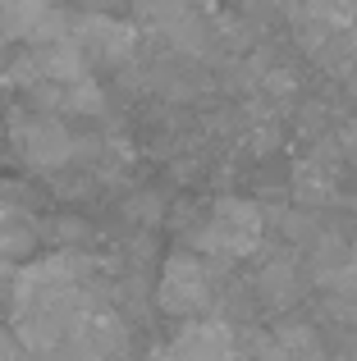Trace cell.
<instances>
[{
	"instance_id": "obj_8",
	"label": "cell",
	"mask_w": 357,
	"mask_h": 361,
	"mask_svg": "<svg viewBox=\"0 0 357 361\" xmlns=\"http://www.w3.org/2000/svg\"><path fill=\"white\" fill-rule=\"evenodd\" d=\"M28 252H37V229L9 202H0V256L18 261V256H28Z\"/></svg>"
},
{
	"instance_id": "obj_10",
	"label": "cell",
	"mask_w": 357,
	"mask_h": 361,
	"mask_svg": "<svg viewBox=\"0 0 357 361\" xmlns=\"http://www.w3.org/2000/svg\"><path fill=\"white\" fill-rule=\"evenodd\" d=\"M138 18H143L147 27H156V32H165V27H174L183 14H193L197 0H133Z\"/></svg>"
},
{
	"instance_id": "obj_1",
	"label": "cell",
	"mask_w": 357,
	"mask_h": 361,
	"mask_svg": "<svg viewBox=\"0 0 357 361\" xmlns=\"http://www.w3.org/2000/svg\"><path fill=\"white\" fill-rule=\"evenodd\" d=\"M97 265L83 252H55L42 261H28L14 270L9 283V329L32 357H55L69 338L73 320L83 316L87 302H97L92 283Z\"/></svg>"
},
{
	"instance_id": "obj_9",
	"label": "cell",
	"mask_w": 357,
	"mask_h": 361,
	"mask_svg": "<svg viewBox=\"0 0 357 361\" xmlns=\"http://www.w3.org/2000/svg\"><path fill=\"white\" fill-rule=\"evenodd\" d=\"M60 0H5V23H0V37L5 42H28V32L37 27V18L51 14Z\"/></svg>"
},
{
	"instance_id": "obj_3",
	"label": "cell",
	"mask_w": 357,
	"mask_h": 361,
	"mask_svg": "<svg viewBox=\"0 0 357 361\" xmlns=\"http://www.w3.org/2000/svg\"><path fill=\"white\" fill-rule=\"evenodd\" d=\"M215 298V279H211V265H206L202 252L183 247V252H170L161 265V279H156V307L165 316L178 320H193L211 307Z\"/></svg>"
},
{
	"instance_id": "obj_5",
	"label": "cell",
	"mask_w": 357,
	"mask_h": 361,
	"mask_svg": "<svg viewBox=\"0 0 357 361\" xmlns=\"http://www.w3.org/2000/svg\"><path fill=\"white\" fill-rule=\"evenodd\" d=\"M234 329L224 320L193 316L152 361H234Z\"/></svg>"
},
{
	"instance_id": "obj_4",
	"label": "cell",
	"mask_w": 357,
	"mask_h": 361,
	"mask_svg": "<svg viewBox=\"0 0 357 361\" xmlns=\"http://www.w3.org/2000/svg\"><path fill=\"white\" fill-rule=\"evenodd\" d=\"M9 142H14L18 160L37 174H55L69 160H78V137L69 133V123L51 110H28L9 123Z\"/></svg>"
},
{
	"instance_id": "obj_12",
	"label": "cell",
	"mask_w": 357,
	"mask_h": 361,
	"mask_svg": "<svg viewBox=\"0 0 357 361\" xmlns=\"http://www.w3.org/2000/svg\"><path fill=\"white\" fill-rule=\"evenodd\" d=\"M330 298H339V302H353L357 307V243H349V252H344V261L334 265V274L321 283Z\"/></svg>"
},
{
	"instance_id": "obj_7",
	"label": "cell",
	"mask_w": 357,
	"mask_h": 361,
	"mask_svg": "<svg viewBox=\"0 0 357 361\" xmlns=\"http://www.w3.org/2000/svg\"><path fill=\"white\" fill-rule=\"evenodd\" d=\"M257 288H261V298H266L270 307H294V302H298V293H303L298 265H294V261H270L266 270H261Z\"/></svg>"
},
{
	"instance_id": "obj_14",
	"label": "cell",
	"mask_w": 357,
	"mask_h": 361,
	"mask_svg": "<svg viewBox=\"0 0 357 361\" xmlns=\"http://www.w3.org/2000/svg\"><path fill=\"white\" fill-rule=\"evenodd\" d=\"M9 283H14V265L9 256H0V293H9Z\"/></svg>"
},
{
	"instance_id": "obj_11",
	"label": "cell",
	"mask_w": 357,
	"mask_h": 361,
	"mask_svg": "<svg viewBox=\"0 0 357 361\" xmlns=\"http://www.w3.org/2000/svg\"><path fill=\"white\" fill-rule=\"evenodd\" d=\"M303 14L334 27V32H349L357 23V0H303Z\"/></svg>"
},
{
	"instance_id": "obj_13",
	"label": "cell",
	"mask_w": 357,
	"mask_h": 361,
	"mask_svg": "<svg viewBox=\"0 0 357 361\" xmlns=\"http://www.w3.org/2000/svg\"><path fill=\"white\" fill-rule=\"evenodd\" d=\"M294 188H298V197H303V202H321V197L334 188V178H330V169H325V165H303Z\"/></svg>"
},
{
	"instance_id": "obj_2",
	"label": "cell",
	"mask_w": 357,
	"mask_h": 361,
	"mask_svg": "<svg viewBox=\"0 0 357 361\" xmlns=\"http://www.w3.org/2000/svg\"><path fill=\"white\" fill-rule=\"evenodd\" d=\"M266 238V215L248 197H220L211 206V215L202 220V229L193 233V252L211 256V261H238L252 256Z\"/></svg>"
},
{
	"instance_id": "obj_6",
	"label": "cell",
	"mask_w": 357,
	"mask_h": 361,
	"mask_svg": "<svg viewBox=\"0 0 357 361\" xmlns=\"http://www.w3.org/2000/svg\"><path fill=\"white\" fill-rule=\"evenodd\" d=\"M73 37H78L87 64H106V69H119V64L133 60V46H138V32L119 18H106V14H87L73 23Z\"/></svg>"
},
{
	"instance_id": "obj_15",
	"label": "cell",
	"mask_w": 357,
	"mask_h": 361,
	"mask_svg": "<svg viewBox=\"0 0 357 361\" xmlns=\"http://www.w3.org/2000/svg\"><path fill=\"white\" fill-rule=\"evenodd\" d=\"M349 46H353V64H357V23L349 27Z\"/></svg>"
},
{
	"instance_id": "obj_16",
	"label": "cell",
	"mask_w": 357,
	"mask_h": 361,
	"mask_svg": "<svg viewBox=\"0 0 357 361\" xmlns=\"http://www.w3.org/2000/svg\"><path fill=\"white\" fill-rule=\"evenodd\" d=\"M0 23H5V0H0Z\"/></svg>"
}]
</instances>
